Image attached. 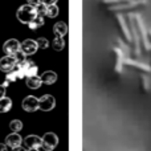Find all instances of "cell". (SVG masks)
<instances>
[{
	"instance_id": "1",
	"label": "cell",
	"mask_w": 151,
	"mask_h": 151,
	"mask_svg": "<svg viewBox=\"0 0 151 151\" xmlns=\"http://www.w3.org/2000/svg\"><path fill=\"white\" fill-rule=\"evenodd\" d=\"M131 15H133V21H134V27H135L137 36H138L139 47H141L142 52H150L151 45L149 40V31L145 27V23L142 20V17L139 16V13H131Z\"/></svg>"
},
{
	"instance_id": "2",
	"label": "cell",
	"mask_w": 151,
	"mask_h": 151,
	"mask_svg": "<svg viewBox=\"0 0 151 151\" xmlns=\"http://www.w3.org/2000/svg\"><path fill=\"white\" fill-rule=\"evenodd\" d=\"M147 7V0H134L131 4L125 5L121 8H114V9H107V12L115 13V15H130V13H135L138 11H143Z\"/></svg>"
},
{
	"instance_id": "3",
	"label": "cell",
	"mask_w": 151,
	"mask_h": 151,
	"mask_svg": "<svg viewBox=\"0 0 151 151\" xmlns=\"http://www.w3.org/2000/svg\"><path fill=\"white\" fill-rule=\"evenodd\" d=\"M36 16H37L36 7H32V5H29V4L21 5V7L17 9V12H16L17 20L20 21L21 24H27V25H28Z\"/></svg>"
},
{
	"instance_id": "4",
	"label": "cell",
	"mask_w": 151,
	"mask_h": 151,
	"mask_svg": "<svg viewBox=\"0 0 151 151\" xmlns=\"http://www.w3.org/2000/svg\"><path fill=\"white\" fill-rule=\"evenodd\" d=\"M114 20H115V24H117L118 29H119V32H121V36H122L123 41L127 45H131V33H130V29H129L127 21H126V16L125 15H115Z\"/></svg>"
},
{
	"instance_id": "5",
	"label": "cell",
	"mask_w": 151,
	"mask_h": 151,
	"mask_svg": "<svg viewBox=\"0 0 151 151\" xmlns=\"http://www.w3.org/2000/svg\"><path fill=\"white\" fill-rule=\"evenodd\" d=\"M111 52L114 56V73L121 76L123 70V60H125V53L117 47V45H113L111 47Z\"/></svg>"
},
{
	"instance_id": "6",
	"label": "cell",
	"mask_w": 151,
	"mask_h": 151,
	"mask_svg": "<svg viewBox=\"0 0 151 151\" xmlns=\"http://www.w3.org/2000/svg\"><path fill=\"white\" fill-rule=\"evenodd\" d=\"M42 149L45 151H52L57 147L58 145V137L55 133H47L42 137Z\"/></svg>"
},
{
	"instance_id": "7",
	"label": "cell",
	"mask_w": 151,
	"mask_h": 151,
	"mask_svg": "<svg viewBox=\"0 0 151 151\" xmlns=\"http://www.w3.org/2000/svg\"><path fill=\"white\" fill-rule=\"evenodd\" d=\"M16 66L23 72V74L25 76V77H33V76H37L39 68H37L36 64L31 60H27V61H24L23 64H19V65H16Z\"/></svg>"
},
{
	"instance_id": "8",
	"label": "cell",
	"mask_w": 151,
	"mask_h": 151,
	"mask_svg": "<svg viewBox=\"0 0 151 151\" xmlns=\"http://www.w3.org/2000/svg\"><path fill=\"white\" fill-rule=\"evenodd\" d=\"M123 65H127V66H131V68L137 69L139 73H150L151 72V66L147 65V64H143V63H139V61H135L134 58L131 57H125L123 60Z\"/></svg>"
},
{
	"instance_id": "9",
	"label": "cell",
	"mask_w": 151,
	"mask_h": 151,
	"mask_svg": "<svg viewBox=\"0 0 151 151\" xmlns=\"http://www.w3.org/2000/svg\"><path fill=\"white\" fill-rule=\"evenodd\" d=\"M55 106H56L55 97L49 96V94H45V96L39 98V109L42 110V111H50V110L55 109Z\"/></svg>"
},
{
	"instance_id": "10",
	"label": "cell",
	"mask_w": 151,
	"mask_h": 151,
	"mask_svg": "<svg viewBox=\"0 0 151 151\" xmlns=\"http://www.w3.org/2000/svg\"><path fill=\"white\" fill-rule=\"evenodd\" d=\"M23 110H25L27 113H35L39 110V98H36L35 96H28L23 99Z\"/></svg>"
},
{
	"instance_id": "11",
	"label": "cell",
	"mask_w": 151,
	"mask_h": 151,
	"mask_svg": "<svg viewBox=\"0 0 151 151\" xmlns=\"http://www.w3.org/2000/svg\"><path fill=\"white\" fill-rule=\"evenodd\" d=\"M3 52L7 56H15L17 52H20V42L16 39H9L3 45Z\"/></svg>"
},
{
	"instance_id": "12",
	"label": "cell",
	"mask_w": 151,
	"mask_h": 151,
	"mask_svg": "<svg viewBox=\"0 0 151 151\" xmlns=\"http://www.w3.org/2000/svg\"><path fill=\"white\" fill-rule=\"evenodd\" d=\"M37 49H39V47H37L36 40L27 39V40H24V41H23V44H20V50L25 56L35 55V53L37 52Z\"/></svg>"
},
{
	"instance_id": "13",
	"label": "cell",
	"mask_w": 151,
	"mask_h": 151,
	"mask_svg": "<svg viewBox=\"0 0 151 151\" xmlns=\"http://www.w3.org/2000/svg\"><path fill=\"white\" fill-rule=\"evenodd\" d=\"M16 60L13 56H5V57L0 58V70L4 73H9V72L15 70L16 68Z\"/></svg>"
},
{
	"instance_id": "14",
	"label": "cell",
	"mask_w": 151,
	"mask_h": 151,
	"mask_svg": "<svg viewBox=\"0 0 151 151\" xmlns=\"http://www.w3.org/2000/svg\"><path fill=\"white\" fill-rule=\"evenodd\" d=\"M134 0H101L99 5L101 7H106L107 9H114V8H121L125 5L131 4Z\"/></svg>"
},
{
	"instance_id": "15",
	"label": "cell",
	"mask_w": 151,
	"mask_h": 151,
	"mask_svg": "<svg viewBox=\"0 0 151 151\" xmlns=\"http://www.w3.org/2000/svg\"><path fill=\"white\" fill-rule=\"evenodd\" d=\"M21 143H23V139H21V137L17 133H12L5 138V145H7V147H11L12 150L20 147Z\"/></svg>"
},
{
	"instance_id": "16",
	"label": "cell",
	"mask_w": 151,
	"mask_h": 151,
	"mask_svg": "<svg viewBox=\"0 0 151 151\" xmlns=\"http://www.w3.org/2000/svg\"><path fill=\"white\" fill-rule=\"evenodd\" d=\"M24 145L27 146V149H40L42 146V139L37 135H28L24 139Z\"/></svg>"
},
{
	"instance_id": "17",
	"label": "cell",
	"mask_w": 151,
	"mask_h": 151,
	"mask_svg": "<svg viewBox=\"0 0 151 151\" xmlns=\"http://www.w3.org/2000/svg\"><path fill=\"white\" fill-rule=\"evenodd\" d=\"M40 78H41L42 83H45V85H52V83H55L56 81H57V74L52 70H47L41 74Z\"/></svg>"
},
{
	"instance_id": "18",
	"label": "cell",
	"mask_w": 151,
	"mask_h": 151,
	"mask_svg": "<svg viewBox=\"0 0 151 151\" xmlns=\"http://www.w3.org/2000/svg\"><path fill=\"white\" fill-rule=\"evenodd\" d=\"M41 85H42V81H41V78H40L39 76L27 77V86H28L29 89H33V90H36V89H39Z\"/></svg>"
},
{
	"instance_id": "19",
	"label": "cell",
	"mask_w": 151,
	"mask_h": 151,
	"mask_svg": "<svg viewBox=\"0 0 151 151\" xmlns=\"http://www.w3.org/2000/svg\"><path fill=\"white\" fill-rule=\"evenodd\" d=\"M53 31H55L56 36L64 37L66 33H68V25H66L64 21H60V23H57L55 27H53Z\"/></svg>"
},
{
	"instance_id": "20",
	"label": "cell",
	"mask_w": 151,
	"mask_h": 151,
	"mask_svg": "<svg viewBox=\"0 0 151 151\" xmlns=\"http://www.w3.org/2000/svg\"><path fill=\"white\" fill-rule=\"evenodd\" d=\"M12 109V99L8 97H3L0 99V113H8Z\"/></svg>"
},
{
	"instance_id": "21",
	"label": "cell",
	"mask_w": 151,
	"mask_h": 151,
	"mask_svg": "<svg viewBox=\"0 0 151 151\" xmlns=\"http://www.w3.org/2000/svg\"><path fill=\"white\" fill-rule=\"evenodd\" d=\"M42 25H44V17L36 16V17L28 24V28L31 29V31H36V29H39L40 27H42Z\"/></svg>"
},
{
	"instance_id": "22",
	"label": "cell",
	"mask_w": 151,
	"mask_h": 151,
	"mask_svg": "<svg viewBox=\"0 0 151 151\" xmlns=\"http://www.w3.org/2000/svg\"><path fill=\"white\" fill-rule=\"evenodd\" d=\"M9 129H11V131H13V133H19V131L23 130V122H21V121H19V119L11 121Z\"/></svg>"
},
{
	"instance_id": "23",
	"label": "cell",
	"mask_w": 151,
	"mask_h": 151,
	"mask_svg": "<svg viewBox=\"0 0 151 151\" xmlns=\"http://www.w3.org/2000/svg\"><path fill=\"white\" fill-rule=\"evenodd\" d=\"M57 15H58V7L57 5L56 4L47 5V15L45 16H48V17H50V19H55Z\"/></svg>"
},
{
	"instance_id": "24",
	"label": "cell",
	"mask_w": 151,
	"mask_h": 151,
	"mask_svg": "<svg viewBox=\"0 0 151 151\" xmlns=\"http://www.w3.org/2000/svg\"><path fill=\"white\" fill-rule=\"evenodd\" d=\"M139 80H141V86L145 91H149L150 90V78L147 77L145 73H142L139 76Z\"/></svg>"
},
{
	"instance_id": "25",
	"label": "cell",
	"mask_w": 151,
	"mask_h": 151,
	"mask_svg": "<svg viewBox=\"0 0 151 151\" xmlns=\"http://www.w3.org/2000/svg\"><path fill=\"white\" fill-rule=\"evenodd\" d=\"M64 47H65V41L61 36H56L55 40H53V48L56 50H63Z\"/></svg>"
},
{
	"instance_id": "26",
	"label": "cell",
	"mask_w": 151,
	"mask_h": 151,
	"mask_svg": "<svg viewBox=\"0 0 151 151\" xmlns=\"http://www.w3.org/2000/svg\"><path fill=\"white\" fill-rule=\"evenodd\" d=\"M36 42H37L39 49H47V48L49 47V41H48L45 37H39V39L36 40Z\"/></svg>"
},
{
	"instance_id": "27",
	"label": "cell",
	"mask_w": 151,
	"mask_h": 151,
	"mask_svg": "<svg viewBox=\"0 0 151 151\" xmlns=\"http://www.w3.org/2000/svg\"><path fill=\"white\" fill-rule=\"evenodd\" d=\"M36 12H37V16L44 17V16L47 15V5L42 4V3H40L39 5H36Z\"/></svg>"
},
{
	"instance_id": "28",
	"label": "cell",
	"mask_w": 151,
	"mask_h": 151,
	"mask_svg": "<svg viewBox=\"0 0 151 151\" xmlns=\"http://www.w3.org/2000/svg\"><path fill=\"white\" fill-rule=\"evenodd\" d=\"M13 57H15L16 64H17V65H19V64H23L24 61H27V56L24 55V53L21 52V50H20V52H17V53H16V55L13 56Z\"/></svg>"
},
{
	"instance_id": "29",
	"label": "cell",
	"mask_w": 151,
	"mask_h": 151,
	"mask_svg": "<svg viewBox=\"0 0 151 151\" xmlns=\"http://www.w3.org/2000/svg\"><path fill=\"white\" fill-rule=\"evenodd\" d=\"M28 1L29 5H32V7H36V5H39L40 3H41V0H27Z\"/></svg>"
},
{
	"instance_id": "30",
	"label": "cell",
	"mask_w": 151,
	"mask_h": 151,
	"mask_svg": "<svg viewBox=\"0 0 151 151\" xmlns=\"http://www.w3.org/2000/svg\"><path fill=\"white\" fill-rule=\"evenodd\" d=\"M41 3L45 5H53L57 3V0H41Z\"/></svg>"
},
{
	"instance_id": "31",
	"label": "cell",
	"mask_w": 151,
	"mask_h": 151,
	"mask_svg": "<svg viewBox=\"0 0 151 151\" xmlns=\"http://www.w3.org/2000/svg\"><path fill=\"white\" fill-rule=\"evenodd\" d=\"M3 97H5V88L3 85H0V99H1Z\"/></svg>"
},
{
	"instance_id": "32",
	"label": "cell",
	"mask_w": 151,
	"mask_h": 151,
	"mask_svg": "<svg viewBox=\"0 0 151 151\" xmlns=\"http://www.w3.org/2000/svg\"><path fill=\"white\" fill-rule=\"evenodd\" d=\"M0 151H8L7 150V145H0Z\"/></svg>"
},
{
	"instance_id": "33",
	"label": "cell",
	"mask_w": 151,
	"mask_h": 151,
	"mask_svg": "<svg viewBox=\"0 0 151 151\" xmlns=\"http://www.w3.org/2000/svg\"><path fill=\"white\" fill-rule=\"evenodd\" d=\"M12 151H27V150H24V149H23V147H21V146H20V147H17V149H13Z\"/></svg>"
},
{
	"instance_id": "34",
	"label": "cell",
	"mask_w": 151,
	"mask_h": 151,
	"mask_svg": "<svg viewBox=\"0 0 151 151\" xmlns=\"http://www.w3.org/2000/svg\"><path fill=\"white\" fill-rule=\"evenodd\" d=\"M27 151H40V149H31V150H27Z\"/></svg>"
},
{
	"instance_id": "35",
	"label": "cell",
	"mask_w": 151,
	"mask_h": 151,
	"mask_svg": "<svg viewBox=\"0 0 151 151\" xmlns=\"http://www.w3.org/2000/svg\"><path fill=\"white\" fill-rule=\"evenodd\" d=\"M149 40H150V42H151V29L149 31Z\"/></svg>"
},
{
	"instance_id": "36",
	"label": "cell",
	"mask_w": 151,
	"mask_h": 151,
	"mask_svg": "<svg viewBox=\"0 0 151 151\" xmlns=\"http://www.w3.org/2000/svg\"><path fill=\"white\" fill-rule=\"evenodd\" d=\"M150 57H151V49H150ZM151 66V65H150Z\"/></svg>"
}]
</instances>
